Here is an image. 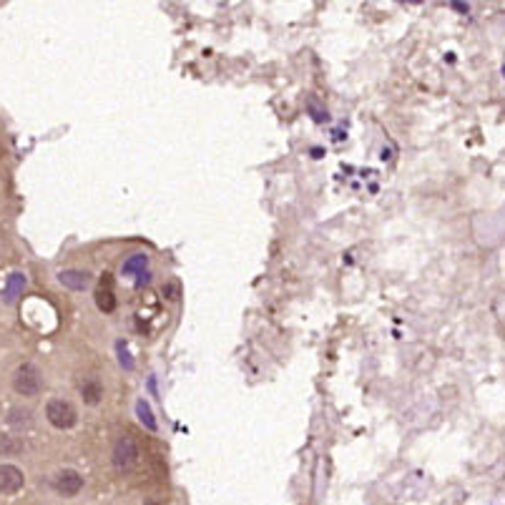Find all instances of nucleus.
<instances>
[{
  "label": "nucleus",
  "mask_w": 505,
  "mask_h": 505,
  "mask_svg": "<svg viewBox=\"0 0 505 505\" xmlns=\"http://www.w3.org/2000/svg\"><path fill=\"white\" fill-rule=\"evenodd\" d=\"M136 415H139L141 425H143L146 430H151V433L159 430V422H156L154 412H151V405H148L146 400H139V403H136Z\"/></svg>",
  "instance_id": "nucleus-9"
},
{
  "label": "nucleus",
  "mask_w": 505,
  "mask_h": 505,
  "mask_svg": "<svg viewBox=\"0 0 505 505\" xmlns=\"http://www.w3.org/2000/svg\"><path fill=\"white\" fill-rule=\"evenodd\" d=\"M139 463V445L134 437H118V442L114 445V467L118 473H128L131 467Z\"/></svg>",
  "instance_id": "nucleus-3"
},
{
  "label": "nucleus",
  "mask_w": 505,
  "mask_h": 505,
  "mask_svg": "<svg viewBox=\"0 0 505 505\" xmlns=\"http://www.w3.org/2000/svg\"><path fill=\"white\" fill-rule=\"evenodd\" d=\"M78 392H81L86 405H98L103 397V384L98 378H86L84 382L78 384Z\"/></svg>",
  "instance_id": "nucleus-7"
},
{
  "label": "nucleus",
  "mask_w": 505,
  "mask_h": 505,
  "mask_svg": "<svg viewBox=\"0 0 505 505\" xmlns=\"http://www.w3.org/2000/svg\"><path fill=\"white\" fill-rule=\"evenodd\" d=\"M53 488H56L63 498H73V495H78V492L84 490V478H81V473H76V470H61V473L56 475V480H53Z\"/></svg>",
  "instance_id": "nucleus-4"
},
{
  "label": "nucleus",
  "mask_w": 505,
  "mask_h": 505,
  "mask_svg": "<svg viewBox=\"0 0 505 505\" xmlns=\"http://www.w3.org/2000/svg\"><path fill=\"white\" fill-rule=\"evenodd\" d=\"M146 267H148V256L146 254H134V256H128L126 262H123V274H143L146 272Z\"/></svg>",
  "instance_id": "nucleus-11"
},
{
  "label": "nucleus",
  "mask_w": 505,
  "mask_h": 505,
  "mask_svg": "<svg viewBox=\"0 0 505 505\" xmlns=\"http://www.w3.org/2000/svg\"><path fill=\"white\" fill-rule=\"evenodd\" d=\"M23 450V442L18 437H10V435H0V455H15Z\"/></svg>",
  "instance_id": "nucleus-13"
},
{
  "label": "nucleus",
  "mask_w": 505,
  "mask_h": 505,
  "mask_svg": "<svg viewBox=\"0 0 505 505\" xmlns=\"http://www.w3.org/2000/svg\"><path fill=\"white\" fill-rule=\"evenodd\" d=\"M31 417H33L31 410L13 407V410H10V415H8V425H10V428H28V425L33 422Z\"/></svg>",
  "instance_id": "nucleus-12"
},
{
  "label": "nucleus",
  "mask_w": 505,
  "mask_h": 505,
  "mask_svg": "<svg viewBox=\"0 0 505 505\" xmlns=\"http://www.w3.org/2000/svg\"><path fill=\"white\" fill-rule=\"evenodd\" d=\"M23 483H26V475H23L20 467L10 465V463L0 465V492H3V495H13V492H18L20 488H23Z\"/></svg>",
  "instance_id": "nucleus-5"
},
{
  "label": "nucleus",
  "mask_w": 505,
  "mask_h": 505,
  "mask_svg": "<svg viewBox=\"0 0 505 505\" xmlns=\"http://www.w3.org/2000/svg\"><path fill=\"white\" fill-rule=\"evenodd\" d=\"M151 505H156V503H151Z\"/></svg>",
  "instance_id": "nucleus-18"
},
{
  "label": "nucleus",
  "mask_w": 505,
  "mask_h": 505,
  "mask_svg": "<svg viewBox=\"0 0 505 505\" xmlns=\"http://www.w3.org/2000/svg\"><path fill=\"white\" fill-rule=\"evenodd\" d=\"M13 390L23 397H36L43 390V375L36 365L23 362L13 375Z\"/></svg>",
  "instance_id": "nucleus-1"
},
{
  "label": "nucleus",
  "mask_w": 505,
  "mask_h": 505,
  "mask_svg": "<svg viewBox=\"0 0 505 505\" xmlns=\"http://www.w3.org/2000/svg\"><path fill=\"white\" fill-rule=\"evenodd\" d=\"M148 279H151V274H148V272L139 274V279H136V287H143V284H148Z\"/></svg>",
  "instance_id": "nucleus-16"
},
{
  "label": "nucleus",
  "mask_w": 505,
  "mask_h": 505,
  "mask_svg": "<svg viewBox=\"0 0 505 505\" xmlns=\"http://www.w3.org/2000/svg\"><path fill=\"white\" fill-rule=\"evenodd\" d=\"M45 417H48V422L58 430L76 428V422H78L76 407L70 403H65V400H51V403L45 405Z\"/></svg>",
  "instance_id": "nucleus-2"
},
{
  "label": "nucleus",
  "mask_w": 505,
  "mask_h": 505,
  "mask_svg": "<svg viewBox=\"0 0 505 505\" xmlns=\"http://www.w3.org/2000/svg\"><path fill=\"white\" fill-rule=\"evenodd\" d=\"M96 307L101 309V312L111 314L116 309V295H114V287H98L96 292Z\"/></svg>",
  "instance_id": "nucleus-10"
},
{
  "label": "nucleus",
  "mask_w": 505,
  "mask_h": 505,
  "mask_svg": "<svg viewBox=\"0 0 505 505\" xmlns=\"http://www.w3.org/2000/svg\"><path fill=\"white\" fill-rule=\"evenodd\" d=\"M116 350H118V362H121L123 370H134V359H131V355H128L126 345H123V342H118V345H116Z\"/></svg>",
  "instance_id": "nucleus-14"
},
{
  "label": "nucleus",
  "mask_w": 505,
  "mask_h": 505,
  "mask_svg": "<svg viewBox=\"0 0 505 505\" xmlns=\"http://www.w3.org/2000/svg\"><path fill=\"white\" fill-rule=\"evenodd\" d=\"M164 295H166V300H176V297H179V287H176V284H166V287H164Z\"/></svg>",
  "instance_id": "nucleus-15"
},
{
  "label": "nucleus",
  "mask_w": 505,
  "mask_h": 505,
  "mask_svg": "<svg viewBox=\"0 0 505 505\" xmlns=\"http://www.w3.org/2000/svg\"><path fill=\"white\" fill-rule=\"evenodd\" d=\"M26 284H28L26 274H20V272H15V274L8 277L6 289H3V302H6V304H13V302L18 300L20 295H23Z\"/></svg>",
  "instance_id": "nucleus-8"
},
{
  "label": "nucleus",
  "mask_w": 505,
  "mask_h": 505,
  "mask_svg": "<svg viewBox=\"0 0 505 505\" xmlns=\"http://www.w3.org/2000/svg\"><path fill=\"white\" fill-rule=\"evenodd\" d=\"M58 281L73 292H84L91 287V274L81 272V269H63V272H58Z\"/></svg>",
  "instance_id": "nucleus-6"
},
{
  "label": "nucleus",
  "mask_w": 505,
  "mask_h": 505,
  "mask_svg": "<svg viewBox=\"0 0 505 505\" xmlns=\"http://www.w3.org/2000/svg\"><path fill=\"white\" fill-rule=\"evenodd\" d=\"M503 73H505V68H503Z\"/></svg>",
  "instance_id": "nucleus-17"
}]
</instances>
